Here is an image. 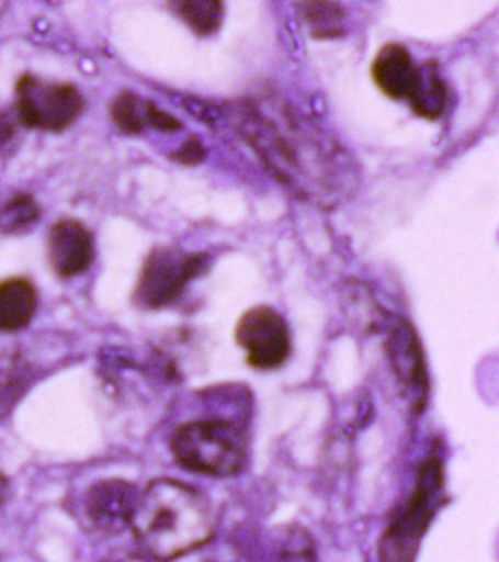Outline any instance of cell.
<instances>
[{
    "label": "cell",
    "instance_id": "1",
    "mask_svg": "<svg viewBox=\"0 0 499 562\" xmlns=\"http://www.w3.org/2000/svg\"><path fill=\"white\" fill-rule=\"evenodd\" d=\"M229 121L266 170L300 201L331 210L356 191L358 166L309 114L275 92L235 101Z\"/></svg>",
    "mask_w": 499,
    "mask_h": 562
},
{
    "label": "cell",
    "instance_id": "2",
    "mask_svg": "<svg viewBox=\"0 0 499 562\" xmlns=\"http://www.w3.org/2000/svg\"><path fill=\"white\" fill-rule=\"evenodd\" d=\"M216 513L207 496L174 479L139 492L129 527L144 551L160 561L186 555L212 540Z\"/></svg>",
    "mask_w": 499,
    "mask_h": 562
},
{
    "label": "cell",
    "instance_id": "3",
    "mask_svg": "<svg viewBox=\"0 0 499 562\" xmlns=\"http://www.w3.org/2000/svg\"><path fill=\"white\" fill-rule=\"evenodd\" d=\"M170 450L188 472L230 477L247 468L248 434L230 420H196L173 434Z\"/></svg>",
    "mask_w": 499,
    "mask_h": 562
},
{
    "label": "cell",
    "instance_id": "4",
    "mask_svg": "<svg viewBox=\"0 0 499 562\" xmlns=\"http://www.w3.org/2000/svg\"><path fill=\"white\" fill-rule=\"evenodd\" d=\"M445 501L444 468L435 456L419 470L405 507L393 517L379 542V562H415L420 542Z\"/></svg>",
    "mask_w": 499,
    "mask_h": 562
},
{
    "label": "cell",
    "instance_id": "5",
    "mask_svg": "<svg viewBox=\"0 0 499 562\" xmlns=\"http://www.w3.org/2000/svg\"><path fill=\"white\" fill-rule=\"evenodd\" d=\"M208 268L207 254L159 246L144 262L134 290V303L151 311L173 305L186 292L188 285L204 276Z\"/></svg>",
    "mask_w": 499,
    "mask_h": 562
},
{
    "label": "cell",
    "instance_id": "6",
    "mask_svg": "<svg viewBox=\"0 0 499 562\" xmlns=\"http://www.w3.org/2000/svg\"><path fill=\"white\" fill-rule=\"evenodd\" d=\"M86 100L72 83L23 75L15 86L14 114L21 126L59 134L84 113Z\"/></svg>",
    "mask_w": 499,
    "mask_h": 562
},
{
    "label": "cell",
    "instance_id": "7",
    "mask_svg": "<svg viewBox=\"0 0 499 562\" xmlns=\"http://www.w3.org/2000/svg\"><path fill=\"white\" fill-rule=\"evenodd\" d=\"M236 342L249 367L273 371L287 362L292 351L291 329L274 307L258 305L243 312L235 329Z\"/></svg>",
    "mask_w": 499,
    "mask_h": 562
},
{
    "label": "cell",
    "instance_id": "8",
    "mask_svg": "<svg viewBox=\"0 0 499 562\" xmlns=\"http://www.w3.org/2000/svg\"><path fill=\"white\" fill-rule=\"evenodd\" d=\"M385 350L406 397L415 412H422L429 393L427 359L418 334L405 321H398L389 328Z\"/></svg>",
    "mask_w": 499,
    "mask_h": 562
},
{
    "label": "cell",
    "instance_id": "9",
    "mask_svg": "<svg viewBox=\"0 0 499 562\" xmlns=\"http://www.w3.org/2000/svg\"><path fill=\"white\" fill-rule=\"evenodd\" d=\"M138 496L137 487L122 479L95 483L84 496L86 520L99 533H120L129 527Z\"/></svg>",
    "mask_w": 499,
    "mask_h": 562
},
{
    "label": "cell",
    "instance_id": "10",
    "mask_svg": "<svg viewBox=\"0 0 499 562\" xmlns=\"http://www.w3.org/2000/svg\"><path fill=\"white\" fill-rule=\"evenodd\" d=\"M94 257V237L78 220H59L47 233V259L59 279L82 274L89 270Z\"/></svg>",
    "mask_w": 499,
    "mask_h": 562
},
{
    "label": "cell",
    "instance_id": "11",
    "mask_svg": "<svg viewBox=\"0 0 499 562\" xmlns=\"http://www.w3.org/2000/svg\"><path fill=\"white\" fill-rule=\"evenodd\" d=\"M371 75L375 86L388 99L410 101L418 87L420 66L415 64L413 56L405 46L388 43L376 52Z\"/></svg>",
    "mask_w": 499,
    "mask_h": 562
},
{
    "label": "cell",
    "instance_id": "12",
    "mask_svg": "<svg viewBox=\"0 0 499 562\" xmlns=\"http://www.w3.org/2000/svg\"><path fill=\"white\" fill-rule=\"evenodd\" d=\"M112 121L117 130L126 135H141L147 126L161 132H177L182 123L157 108L151 101L144 100L135 92H122L111 105Z\"/></svg>",
    "mask_w": 499,
    "mask_h": 562
},
{
    "label": "cell",
    "instance_id": "13",
    "mask_svg": "<svg viewBox=\"0 0 499 562\" xmlns=\"http://www.w3.org/2000/svg\"><path fill=\"white\" fill-rule=\"evenodd\" d=\"M36 285L24 277L0 281V333H16L27 327L36 315Z\"/></svg>",
    "mask_w": 499,
    "mask_h": 562
},
{
    "label": "cell",
    "instance_id": "14",
    "mask_svg": "<svg viewBox=\"0 0 499 562\" xmlns=\"http://www.w3.org/2000/svg\"><path fill=\"white\" fill-rule=\"evenodd\" d=\"M409 103L418 116L429 119V121H435L444 113L446 104H449V90H446L444 79L433 61L420 65L418 87H416Z\"/></svg>",
    "mask_w": 499,
    "mask_h": 562
},
{
    "label": "cell",
    "instance_id": "15",
    "mask_svg": "<svg viewBox=\"0 0 499 562\" xmlns=\"http://www.w3.org/2000/svg\"><path fill=\"white\" fill-rule=\"evenodd\" d=\"M169 8L200 37L217 33L225 20V4L217 0H178Z\"/></svg>",
    "mask_w": 499,
    "mask_h": 562
},
{
    "label": "cell",
    "instance_id": "16",
    "mask_svg": "<svg viewBox=\"0 0 499 562\" xmlns=\"http://www.w3.org/2000/svg\"><path fill=\"white\" fill-rule=\"evenodd\" d=\"M310 37L337 38L344 34V9L340 3L305 2L297 4Z\"/></svg>",
    "mask_w": 499,
    "mask_h": 562
},
{
    "label": "cell",
    "instance_id": "17",
    "mask_svg": "<svg viewBox=\"0 0 499 562\" xmlns=\"http://www.w3.org/2000/svg\"><path fill=\"white\" fill-rule=\"evenodd\" d=\"M41 206L32 196L19 195L12 198L0 210V232L8 233V235L27 232L41 220Z\"/></svg>",
    "mask_w": 499,
    "mask_h": 562
},
{
    "label": "cell",
    "instance_id": "18",
    "mask_svg": "<svg viewBox=\"0 0 499 562\" xmlns=\"http://www.w3.org/2000/svg\"><path fill=\"white\" fill-rule=\"evenodd\" d=\"M19 125L14 113L0 112V148L5 147L14 139Z\"/></svg>",
    "mask_w": 499,
    "mask_h": 562
},
{
    "label": "cell",
    "instance_id": "19",
    "mask_svg": "<svg viewBox=\"0 0 499 562\" xmlns=\"http://www.w3.org/2000/svg\"><path fill=\"white\" fill-rule=\"evenodd\" d=\"M204 149L201 147V144L196 139L188 140L185 145H183L181 151L177 154V160L181 162H185V165H194V162H199L203 160Z\"/></svg>",
    "mask_w": 499,
    "mask_h": 562
},
{
    "label": "cell",
    "instance_id": "20",
    "mask_svg": "<svg viewBox=\"0 0 499 562\" xmlns=\"http://www.w3.org/2000/svg\"><path fill=\"white\" fill-rule=\"evenodd\" d=\"M11 492L10 479H8L7 474L3 473V470L0 469V505L5 504L7 501L10 499Z\"/></svg>",
    "mask_w": 499,
    "mask_h": 562
},
{
    "label": "cell",
    "instance_id": "21",
    "mask_svg": "<svg viewBox=\"0 0 499 562\" xmlns=\"http://www.w3.org/2000/svg\"><path fill=\"white\" fill-rule=\"evenodd\" d=\"M107 562H148L147 560H144V558L138 555H128V557H122L117 558V560H112Z\"/></svg>",
    "mask_w": 499,
    "mask_h": 562
}]
</instances>
